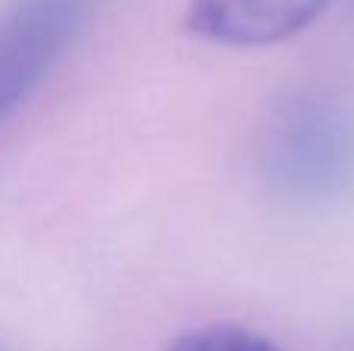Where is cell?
<instances>
[{"label": "cell", "instance_id": "cell-4", "mask_svg": "<svg viewBox=\"0 0 354 351\" xmlns=\"http://www.w3.org/2000/svg\"><path fill=\"white\" fill-rule=\"evenodd\" d=\"M168 351H283L268 336L239 323H208V327L180 333Z\"/></svg>", "mask_w": 354, "mask_h": 351}, {"label": "cell", "instance_id": "cell-1", "mask_svg": "<svg viewBox=\"0 0 354 351\" xmlns=\"http://www.w3.org/2000/svg\"><path fill=\"white\" fill-rule=\"evenodd\" d=\"M261 174L277 196L305 209L354 199V103L305 93L268 124Z\"/></svg>", "mask_w": 354, "mask_h": 351}, {"label": "cell", "instance_id": "cell-3", "mask_svg": "<svg viewBox=\"0 0 354 351\" xmlns=\"http://www.w3.org/2000/svg\"><path fill=\"white\" fill-rule=\"evenodd\" d=\"M330 0H189V35L230 50H261L301 35Z\"/></svg>", "mask_w": 354, "mask_h": 351}, {"label": "cell", "instance_id": "cell-2", "mask_svg": "<svg viewBox=\"0 0 354 351\" xmlns=\"http://www.w3.org/2000/svg\"><path fill=\"white\" fill-rule=\"evenodd\" d=\"M87 0H12L0 16V128L28 103L84 22Z\"/></svg>", "mask_w": 354, "mask_h": 351}]
</instances>
